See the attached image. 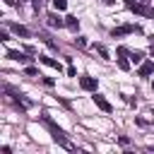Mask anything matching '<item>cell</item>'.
Wrapping results in <instances>:
<instances>
[{
	"instance_id": "cell-1",
	"label": "cell",
	"mask_w": 154,
	"mask_h": 154,
	"mask_svg": "<svg viewBox=\"0 0 154 154\" xmlns=\"http://www.w3.org/2000/svg\"><path fill=\"white\" fill-rule=\"evenodd\" d=\"M43 125H46V128L51 130V135H53V140H55L58 144H63L65 149H75V147H72V144H70V142L65 140V132H63V130H60V128H58V125H55V123H53L51 118H46V116H43Z\"/></svg>"
},
{
	"instance_id": "cell-2",
	"label": "cell",
	"mask_w": 154,
	"mask_h": 154,
	"mask_svg": "<svg viewBox=\"0 0 154 154\" xmlns=\"http://www.w3.org/2000/svg\"><path fill=\"white\" fill-rule=\"evenodd\" d=\"M140 31H142V26H140V24H123V26L113 29V31H111V36H113V38H118V36H125V34H140Z\"/></svg>"
},
{
	"instance_id": "cell-3",
	"label": "cell",
	"mask_w": 154,
	"mask_h": 154,
	"mask_svg": "<svg viewBox=\"0 0 154 154\" xmlns=\"http://www.w3.org/2000/svg\"><path fill=\"white\" fill-rule=\"evenodd\" d=\"M135 14H144V17H152L154 19V7H149V5H142V2H132V5H128Z\"/></svg>"
},
{
	"instance_id": "cell-4",
	"label": "cell",
	"mask_w": 154,
	"mask_h": 154,
	"mask_svg": "<svg viewBox=\"0 0 154 154\" xmlns=\"http://www.w3.org/2000/svg\"><path fill=\"white\" fill-rule=\"evenodd\" d=\"M79 87H82L84 91H96L99 82H96V77H89V75H84V77H79Z\"/></svg>"
},
{
	"instance_id": "cell-5",
	"label": "cell",
	"mask_w": 154,
	"mask_h": 154,
	"mask_svg": "<svg viewBox=\"0 0 154 154\" xmlns=\"http://www.w3.org/2000/svg\"><path fill=\"white\" fill-rule=\"evenodd\" d=\"M94 103H96V106H99L103 113H111V111H113V106L108 103V99H106L103 94H96V91H94Z\"/></svg>"
},
{
	"instance_id": "cell-6",
	"label": "cell",
	"mask_w": 154,
	"mask_h": 154,
	"mask_svg": "<svg viewBox=\"0 0 154 154\" xmlns=\"http://www.w3.org/2000/svg\"><path fill=\"white\" fill-rule=\"evenodd\" d=\"M46 22H48V26H53V29H60V26H65V19H60L55 12H51V14L46 17Z\"/></svg>"
},
{
	"instance_id": "cell-7",
	"label": "cell",
	"mask_w": 154,
	"mask_h": 154,
	"mask_svg": "<svg viewBox=\"0 0 154 154\" xmlns=\"http://www.w3.org/2000/svg\"><path fill=\"white\" fill-rule=\"evenodd\" d=\"M38 60H41L43 65H48V67H53V70H58V72L63 70V65H60V63H58L55 58H48V55H38Z\"/></svg>"
},
{
	"instance_id": "cell-8",
	"label": "cell",
	"mask_w": 154,
	"mask_h": 154,
	"mask_svg": "<svg viewBox=\"0 0 154 154\" xmlns=\"http://www.w3.org/2000/svg\"><path fill=\"white\" fill-rule=\"evenodd\" d=\"M152 72H154V60H144L140 65V77H149Z\"/></svg>"
},
{
	"instance_id": "cell-9",
	"label": "cell",
	"mask_w": 154,
	"mask_h": 154,
	"mask_svg": "<svg viewBox=\"0 0 154 154\" xmlns=\"http://www.w3.org/2000/svg\"><path fill=\"white\" fill-rule=\"evenodd\" d=\"M7 58H12V60H17V63H22V65L29 63V58H26L24 53H19V51H7Z\"/></svg>"
},
{
	"instance_id": "cell-10",
	"label": "cell",
	"mask_w": 154,
	"mask_h": 154,
	"mask_svg": "<svg viewBox=\"0 0 154 154\" xmlns=\"http://www.w3.org/2000/svg\"><path fill=\"white\" fill-rule=\"evenodd\" d=\"M10 29H12L17 36H22V38H29V29H26V26H22V24H10Z\"/></svg>"
},
{
	"instance_id": "cell-11",
	"label": "cell",
	"mask_w": 154,
	"mask_h": 154,
	"mask_svg": "<svg viewBox=\"0 0 154 154\" xmlns=\"http://www.w3.org/2000/svg\"><path fill=\"white\" fill-rule=\"evenodd\" d=\"M65 26H67V29H72V31H77V29H79V19L70 14V17H65Z\"/></svg>"
},
{
	"instance_id": "cell-12",
	"label": "cell",
	"mask_w": 154,
	"mask_h": 154,
	"mask_svg": "<svg viewBox=\"0 0 154 154\" xmlns=\"http://www.w3.org/2000/svg\"><path fill=\"white\" fill-rule=\"evenodd\" d=\"M142 58H144V53H142V51H132V53H130V60H132V63H140Z\"/></svg>"
},
{
	"instance_id": "cell-13",
	"label": "cell",
	"mask_w": 154,
	"mask_h": 154,
	"mask_svg": "<svg viewBox=\"0 0 154 154\" xmlns=\"http://www.w3.org/2000/svg\"><path fill=\"white\" fill-rule=\"evenodd\" d=\"M118 67L128 72V70H130V60H125V58H118Z\"/></svg>"
},
{
	"instance_id": "cell-14",
	"label": "cell",
	"mask_w": 154,
	"mask_h": 154,
	"mask_svg": "<svg viewBox=\"0 0 154 154\" xmlns=\"http://www.w3.org/2000/svg\"><path fill=\"white\" fill-rule=\"evenodd\" d=\"M53 5H55V10H58V12H63V10L67 7V0H53Z\"/></svg>"
},
{
	"instance_id": "cell-15",
	"label": "cell",
	"mask_w": 154,
	"mask_h": 154,
	"mask_svg": "<svg viewBox=\"0 0 154 154\" xmlns=\"http://www.w3.org/2000/svg\"><path fill=\"white\" fill-rule=\"evenodd\" d=\"M96 51H99V55H101V58H108V51H106V46L96 43Z\"/></svg>"
},
{
	"instance_id": "cell-16",
	"label": "cell",
	"mask_w": 154,
	"mask_h": 154,
	"mask_svg": "<svg viewBox=\"0 0 154 154\" xmlns=\"http://www.w3.org/2000/svg\"><path fill=\"white\" fill-rule=\"evenodd\" d=\"M24 72H26L29 77H36V75H38V70H36V67H31V65H26V70H24Z\"/></svg>"
},
{
	"instance_id": "cell-17",
	"label": "cell",
	"mask_w": 154,
	"mask_h": 154,
	"mask_svg": "<svg viewBox=\"0 0 154 154\" xmlns=\"http://www.w3.org/2000/svg\"><path fill=\"white\" fill-rule=\"evenodd\" d=\"M75 46H79V48H84V46H87V41H84L82 36H77V38H75Z\"/></svg>"
},
{
	"instance_id": "cell-18",
	"label": "cell",
	"mask_w": 154,
	"mask_h": 154,
	"mask_svg": "<svg viewBox=\"0 0 154 154\" xmlns=\"http://www.w3.org/2000/svg\"><path fill=\"white\" fill-rule=\"evenodd\" d=\"M41 5H43V0H34V7L36 10H41Z\"/></svg>"
},
{
	"instance_id": "cell-19",
	"label": "cell",
	"mask_w": 154,
	"mask_h": 154,
	"mask_svg": "<svg viewBox=\"0 0 154 154\" xmlns=\"http://www.w3.org/2000/svg\"><path fill=\"white\" fill-rule=\"evenodd\" d=\"M149 55H154V43H152V48H149Z\"/></svg>"
},
{
	"instance_id": "cell-20",
	"label": "cell",
	"mask_w": 154,
	"mask_h": 154,
	"mask_svg": "<svg viewBox=\"0 0 154 154\" xmlns=\"http://www.w3.org/2000/svg\"><path fill=\"white\" fill-rule=\"evenodd\" d=\"M125 2H128V5H132V2H137V0H125Z\"/></svg>"
},
{
	"instance_id": "cell-21",
	"label": "cell",
	"mask_w": 154,
	"mask_h": 154,
	"mask_svg": "<svg viewBox=\"0 0 154 154\" xmlns=\"http://www.w3.org/2000/svg\"><path fill=\"white\" fill-rule=\"evenodd\" d=\"M14 2H17V5H22V2H24V0H14Z\"/></svg>"
}]
</instances>
